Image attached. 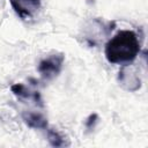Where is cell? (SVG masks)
<instances>
[{
  "label": "cell",
  "instance_id": "cell-6",
  "mask_svg": "<svg viewBox=\"0 0 148 148\" xmlns=\"http://www.w3.org/2000/svg\"><path fill=\"white\" fill-rule=\"evenodd\" d=\"M23 121L31 128L36 130H46L47 128V119L39 112H22Z\"/></svg>",
  "mask_w": 148,
  "mask_h": 148
},
{
  "label": "cell",
  "instance_id": "cell-7",
  "mask_svg": "<svg viewBox=\"0 0 148 148\" xmlns=\"http://www.w3.org/2000/svg\"><path fill=\"white\" fill-rule=\"evenodd\" d=\"M47 130V139L51 146L53 147H64L68 146L69 143L66 142V139L54 128H46Z\"/></svg>",
  "mask_w": 148,
  "mask_h": 148
},
{
  "label": "cell",
  "instance_id": "cell-2",
  "mask_svg": "<svg viewBox=\"0 0 148 148\" xmlns=\"http://www.w3.org/2000/svg\"><path fill=\"white\" fill-rule=\"evenodd\" d=\"M65 56L62 53H54L43 59L38 64V72L44 81H51L57 77L64 65Z\"/></svg>",
  "mask_w": 148,
  "mask_h": 148
},
{
  "label": "cell",
  "instance_id": "cell-5",
  "mask_svg": "<svg viewBox=\"0 0 148 148\" xmlns=\"http://www.w3.org/2000/svg\"><path fill=\"white\" fill-rule=\"evenodd\" d=\"M10 90L12 92L21 98V99H29V101H32L35 102L36 105L38 106H44V103H43V99H42V96L38 91H31L30 89H28L24 84L22 83H15L10 87Z\"/></svg>",
  "mask_w": 148,
  "mask_h": 148
},
{
  "label": "cell",
  "instance_id": "cell-4",
  "mask_svg": "<svg viewBox=\"0 0 148 148\" xmlns=\"http://www.w3.org/2000/svg\"><path fill=\"white\" fill-rule=\"evenodd\" d=\"M118 80L121 87L128 91H136L141 87V80L138 76V74H135L133 71L127 69L125 67H123L119 71Z\"/></svg>",
  "mask_w": 148,
  "mask_h": 148
},
{
  "label": "cell",
  "instance_id": "cell-3",
  "mask_svg": "<svg viewBox=\"0 0 148 148\" xmlns=\"http://www.w3.org/2000/svg\"><path fill=\"white\" fill-rule=\"evenodd\" d=\"M9 2L15 13L22 18L31 17L42 5V0H9Z\"/></svg>",
  "mask_w": 148,
  "mask_h": 148
},
{
  "label": "cell",
  "instance_id": "cell-8",
  "mask_svg": "<svg viewBox=\"0 0 148 148\" xmlns=\"http://www.w3.org/2000/svg\"><path fill=\"white\" fill-rule=\"evenodd\" d=\"M97 121H98V114L97 113H91L87 118V120H86V128L88 131L94 130L95 126H96V124H97Z\"/></svg>",
  "mask_w": 148,
  "mask_h": 148
},
{
  "label": "cell",
  "instance_id": "cell-1",
  "mask_svg": "<svg viewBox=\"0 0 148 148\" xmlns=\"http://www.w3.org/2000/svg\"><path fill=\"white\" fill-rule=\"evenodd\" d=\"M105 58L110 64L126 66L140 53V42L132 30H121L105 45Z\"/></svg>",
  "mask_w": 148,
  "mask_h": 148
}]
</instances>
